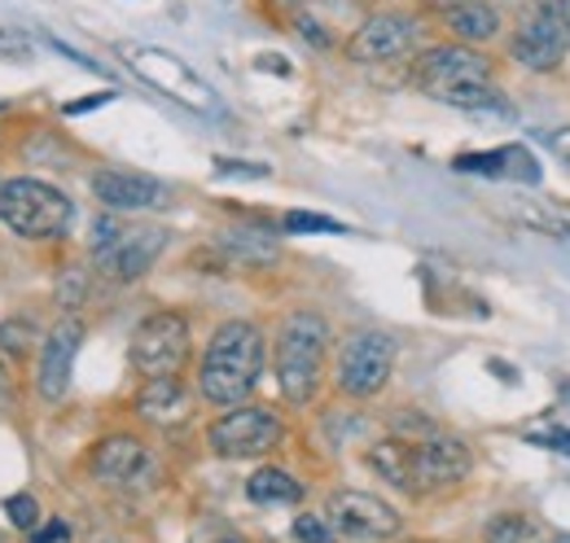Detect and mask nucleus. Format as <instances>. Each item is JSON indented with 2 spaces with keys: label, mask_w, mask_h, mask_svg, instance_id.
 Wrapping results in <instances>:
<instances>
[{
  "label": "nucleus",
  "mask_w": 570,
  "mask_h": 543,
  "mask_svg": "<svg viewBox=\"0 0 570 543\" xmlns=\"http://www.w3.org/2000/svg\"><path fill=\"white\" fill-rule=\"evenodd\" d=\"M259 373H264V334L250 320H228L207 342L198 391L207 404L237 407L250 399Z\"/></svg>",
  "instance_id": "1"
},
{
  "label": "nucleus",
  "mask_w": 570,
  "mask_h": 543,
  "mask_svg": "<svg viewBox=\"0 0 570 543\" xmlns=\"http://www.w3.org/2000/svg\"><path fill=\"white\" fill-rule=\"evenodd\" d=\"M417 83L426 88L434 101L443 106H456V110H470V115H483V110H497L504 106L497 88H492V62L465 45H439L417 58ZM504 115V110H497ZM509 119V115H504Z\"/></svg>",
  "instance_id": "2"
},
{
  "label": "nucleus",
  "mask_w": 570,
  "mask_h": 543,
  "mask_svg": "<svg viewBox=\"0 0 570 543\" xmlns=\"http://www.w3.org/2000/svg\"><path fill=\"white\" fill-rule=\"evenodd\" d=\"M325 351H330V325L316 312L285 316L282 334H277V382H282L285 404L303 407L316 399Z\"/></svg>",
  "instance_id": "3"
},
{
  "label": "nucleus",
  "mask_w": 570,
  "mask_h": 543,
  "mask_svg": "<svg viewBox=\"0 0 570 543\" xmlns=\"http://www.w3.org/2000/svg\"><path fill=\"white\" fill-rule=\"evenodd\" d=\"M167 233L154 224H119L115 215H101L92 224V264L101 276L128 285L154 268V259L163 255Z\"/></svg>",
  "instance_id": "4"
},
{
  "label": "nucleus",
  "mask_w": 570,
  "mask_h": 543,
  "mask_svg": "<svg viewBox=\"0 0 570 543\" xmlns=\"http://www.w3.org/2000/svg\"><path fill=\"white\" fill-rule=\"evenodd\" d=\"M0 224L18 237H62L71 228V198L45 180H4L0 185Z\"/></svg>",
  "instance_id": "5"
},
{
  "label": "nucleus",
  "mask_w": 570,
  "mask_h": 543,
  "mask_svg": "<svg viewBox=\"0 0 570 543\" xmlns=\"http://www.w3.org/2000/svg\"><path fill=\"white\" fill-rule=\"evenodd\" d=\"M119 58L137 70L149 88H158L163 97L180 101L185 110H198V115H215V110H219L212 83L189 67V62H180L176 53H167V49H149V45H119Z\"/></svg>",
  "instance_id": "6"
},
{
  "label": "nucleus",
  "mask_w": 570,
  "mask_h": 543,
  "mask_svg": "<svg viewBox=\"0 0 570 543\" xmlns=\"http://www.w3.org/2000/svg\"><path fill=\"white\" fill-rule=\"evenodd\" d=\"M567 49H570V31H567V22H562L558 0H531V4L522 9V18H518L513 40H509L513 62L544 75V70H553L567 58Z\"/></svg>",
  "instance_id": "7"
},
{
  "label": "nucleus",
  "mask_w": 570,
  "mask_h": 543,
  "mask_svg": "<svg viewBox=\"0 0 570 543\" xmlns=\"http://www.w3.org/2000/svg\"><path fill=\"white\" fill-rule=\"evenodd\" d=\"M395 368V338L382 329H360L338 351V391L352 399H373Z\"/></svg>",
  "instance_id": "8"
},
{
  "label": "nucleus",
  "mask_w": 570,
  "mask_h": 543,
  "mask_svg": "<svg viewBox=\"0 0 570 543\" xmlns=\"http://www.w3.org/2000/svg\"><path fill=\"white\" fill-rule=\"evenodd\" d=\"M207 443L224 461H250V456H264V452H273L282 443V421L268 407L237 404L228 407L219 421H212Z\"/></svg>",
  "instance_id": "9"
},
{
  "label": "nucleus",
  "mask_w": 570,
  "mask_h": 543,
  "mask_svg": "<svg viewBox=\"0 0 570 543\" xmlns=\"http://www.w3.org/2000/svg\"><path fill=\"white\" fill-rule=\"evenodd\" d=\"M128 351L141 377H171L189 359V320L176 312H154L137 325Z\"/></svg>",
  "instance_id": "10"
},
{
  "label": "nucleus",
  "mask_w": 570,
  "mask_h": 543,
  "mask_svg": "<svg viewBox=\"0 0 570 543\" xmlns=\"http://www.w3.org/2000/svg\"><path fill=\"white\" fill-rule=\"evenodd\" d=\"M325 517L334 526V535L343 540H356V543H382V540H395L400 535V513L368 495V491H334L330 504H325Z\"/></svg>",
  "instance_id": "11"
},
{
  "label": "nucleus",
  "mask_w": 570,
  "mask_h": 543,
  "mask_svg": "<svg viewBox=\"0 0 570 543\" xmlns=\"http://www.w3.org/2000/svg\"><path fill=\"white\" fill-rule=\"evenodd\" d=\"M470 470H474V456L452 434H426L422 443H413V491L417 495L456 486L470 477Z\"/></svg>",
  "instance_id": "12"
},
{
  "label": "nucleus",
  "mask_w": 570,
  "mask_h": 543,
  "mask_svg": "<svg viewBox=\"0 0 570 543\" xmlns=\"http://www.w3.org/2000/svg\"><path fill=\"white\" fill-rule=\"evenodd\" d=\"M79 346H83V325H79L75 316L58 320V325L49 329V338L40 342V368H36V391H40V399H49V404L67 399Z\"/></svg>",
  "instance_id": "13"
},
{
  "label": "nucleus",
  "mask_w": 570,
  "mask_h": 543,
  "mask_svg": "<svg viewBox=\"0 0 570 543\" xmlns=\"http://www.w3.org/2000/svg\"><path fill=\"white\" fill-rule=\"evenodd\" d=\"M413 40H417V22L409 13H373L352 31L347 58L352 62H391V58L409 53Z\"/></svg>",
  "instance_id": "14"
},
{
  "label": "nucleus",
  "mask_w": 570,
  "mask_h": 543,
  "mask_svg": "<svg viewBox=\"0 0 570 543\" xmlns=\"http://www.w3.org/2000/svg\"><path fill=\"white\" fill-rule=\"evenodd\" d=\"M88 470H92V477H101L110 486H128V482H137L149 470V452L132 434H110L88 452Z\"/></svg>",
  "instance_id": "15"
},
{
  "label": "nucleus",
  "mask_w": 570,
  "mask_h": 543,
  "mask_svg": "<svg viewBox=\"0 0 570 543\" xmlns=\"http://www.w3.org/2000/svg\"><path fill=\"white\" fill-rule=\"evenodd\" d=\"M137 416L149 425H163V430H176L194 416V395L189 386L171 373V377H149L137 395Z\"/></svg>",
  "instance_id": "16"
},
{
  "label": "nucleus",
  "mask_w": 570,
  "mask_h": 543,
  "mask_svg": "<svg viewBox=\"0 0 570 543\" xmlns=\"http://www.w3.org/2000/svg\"><path fill=\"white\" fill-rule=\"evenodd\" d=\"M92 194L110 210H145V206H154L163 198V185L141 176V171H97L92 176Z\"/></svg>",
  "instance_id": "17"
},
{
  "label": "nucleus",
  "mask_w": 570,
  "mask_h": 543,
  "mask_svg": "<svg viewBox=\"0 0 570 543\" xmlns=\"http://www.w3.org/2000/svg\"><path fill=\"white\" fill-rule=\"evenodd\" d=\"M368 465L377 470L382 482H391V486H400V491H413V443L382 438V443H373Z\"/></svg>",
  "instance_id": "18"
},
{
  "label": "nucleus",
  "mask_w": 570,
  "mask_h": 543,
  "mask_svg": "<svg viewBox=\"0 0 570 543\" xmlns=\"http://www.w3.org/2000/svg\"><path fill=\"white\" fill-rule=\"evenodd\" d=\"M443 18H448V27H452L461 40H470V45L492 40L500 31V13L488 0H465V4H456L452 13H443Z\"/></svg>",
  "instance_id": "19"
},
{
  "label": "nucleus",
  "mask_w": 570,
  "mask_h": 543,
  "mask_svg": "<svg viewBox=\"0 0 570 543\" xmlns=\"http://www.w3.org/2000/svg\"><path fill=\"white\" fill-rule=\"evenodd\" d=\"M246 495H250L255 504H264V509H277V504H298V500H303V486H298V477H289L285 470L264 465V470L250 474Z\"/></svg>",
  "instance_id": "20"
},
{
  "label": "nucleus",
  "mask_w": 570,
  "mask_h": 543,
  "mask_svg": "<svg viewBox=\"0 0 570 543\" xmlns=\"http://www.w3.org/2000/svg\"><path fill=\"white\" fill-rule=\"evenodd\" d=\"M500 162H504L500 180H522V185H540V162L531 158V149H527V145H504V149H500Z\"/></svg>",
  "instance_id": "21"
},
{
  "label": "nucleus",
  "mask_w": 570,
  "mask_h": 543,
  "mask_svg": "<svg viewBox=\"0 0 570 543\" xmlns=\"http://www.w3.org/2000/svg\"><path fill=\"white\" fill-rule=\"evenodd\" d=\"M531 535H535V526L518 513H500L483 526V543H527Z\"/></svg>",
  "instance_id": "22"
},
{
  "label": "nucleus",
  "mask_w": 570,
  "mask_h": 543,
  "mask_svg": "<svg viewBox=\"0 0 570 543\" xmlns=\"http://www.w3.org/2000/svg\"><path fill=\"white\" fill-rule=\"evenodd\" d=\"M285 233H343V224L330 215H316V210H289Z\"/></svg>",
  "instance_id": "23"
},
{
  "label": "nucleus",
  "mask_w": 570,
  "mask_h": 543,
  "mask_svg": "<svg viewBox=\"0 0 570 543\" xmlns=\"http://www.w3.org/2000/svg\"><path fill=\"white\" fill-rule=\"evenodd\" d=\"M4 513H9V522H13L18 531H36V526H40V504H36L31 495H9V500H4Z\"/></svg>",
  "instance_id": "24"
},
{
  "label": "nucleus",
  "mask_w": 570,
  "mask_h": 543,
  "mask_svg": "<svg viewBox=\"0 0 570 543\" xmlns=\"http://www.w3.org/2000/svg\"><path fill=\"white\" fill-rule=\"evenodd\" d=\"M527 438H531V443H540V447H549V452H558V456H570V430L567 425H535V430H527Z\"/></svg>",
  "instance_id": "25"
},
{
  "label": "nucleus",
  "mask_w": 570,
  "mask_h": 543,
  "mask_svg": "<svg viewBox=\"0 0 570 543\" xmlns=\"http://www.w3.org/2000/svg\"><path fill=\"white\" fill-rule=\"evenodd\" d=\"M294 540L298 543H334V526L330 522H321V517H312V513H303L298 522H294Z\"/></svg>",
  "instance_id": "26"
},
{
  "label": "nucleus",
  "mask_w": 570,
  "mask_h": 543,
  "mask_svg": "<svg viewBox=\"0 0 570 543\" xmlns=\"http://www.w3.org/2000/svg\"><path fill=\"white\" fill-rule=\"evenodd\" d=\"M0 58H9V62H27V58H31V45H27V36H18V31L0 27Z\"/></svg>",
  "instance_id": "27"
},
{
  "label": "nucleus",
  "mask_w": 570,
  "mask_h": 543,
  "mask_svg": "<svg viewBox=\"0 0 570 543\" xmlns=\"http://www.w3.org/2000/svg\"><path fill=\"white\" fill-rule=\"evenodd\" d=\"M0 346L9 351V355H27V346H31V329L27 325H0Z\"/></svg>",
  "instance_id": "28"
},
{
  "label": "nucleus",
  "mask_w": 570,
  "mask_h": 543,
  "mask_svg": "<svg viewBox=\"0 0 570 543\" xmlns=\"http://www.w3.org/2000/svg\"><path fill=\"white\" fill-rule=\"evenodd\" d=\"M189 543H246V540H242L233 526H224V522H203L198 535H194Z\"/></svg>",
  "instance_id": "29"
},
{
  "label": "nucleus",
  "mask_w": 570,
  "mask_h": 543,
  "mask_svg": "<svg viewBox=\"0 0 570 543\" xmlns=\"http://www.w3.org/2000/svg\"><path fill=\"white\" fill-rule=\"evenodd\" d=\"M67 540H71V526L62 517H53L49 526H36L31 531V543H67Z\"/></svg>",
  "instance_id": "30"
},
{
  "label": "nucleus",
  "mask_w": 570,
  "mask_h": 543,
  "mask_svg": "<svg viewBox=\"0 0 570 543\" xmlns=\"http://www.w3.org/2000/svg\"><path fill=\"white\" fill-rule=\"evenodd\" d=\"M215 167H219V171H228V176H242V180H259V176H268V167H255V162H233V158H215Z\"/></svg>",
  "instance_id": "31"
},
{
  "label": "nucleus",
  "mask_w": 570,
  "mask_h": 543,
  "mask_svg": "<svg viewBox=\"0 0 570 543\" xmlns=\"http://www.w3.org/2000/svg\"><path fill=\"white\" fill-rule=\"evenodd\" d=\"M549 149L562 158V167L570 171V128H558V132H549Z\"/></svg>",
  "instance_id": "32"
},
{
  "label": "nucleus",
  "mask_w": 570,
  "mask_h": 543,
  "mask_svg": "<svg viewBox=\"0 0 570 543\" xmlns=\"http://www.w3.org/2000/svg\"><path fill=\"white\" fill-rule=\"evenodd\" d=\"M106 101H115V92H97V97H79L67 106V115H88V110H97V106H106Z\"/></svg>",
  "instance_id": "33"
},
{
  "label": "nucleus",
  "mask_w": 570,
  "mask_h": 543,
  "mask_svg": "<svg viewBox=\"0 0 570 543\" xmlns=\"http://www.w3.org/2000/svg\"><path fill=\"white\" fill-rule=\"evenodd\" d=\"M255 67H268L273 75H289V62H285V58H273V53H264Z\"/></svg>",
  "instance_id": "34"
},
{
  "label": "nucleus",
  "mask_w": 570,
  "mask_h": 543,
  "mask_svg": "<svg viewBox=\"0 0 570 543\" xmlns=\"http://www.w3.org/2000/svg\"><path fill=\"white\" fill-rule=\"evenodd\" d=\"M426 9H439V13H452L456 4H465V0H422Z\"/></svg>",
  "instance_id": "35"
},
{
  "label": "nucleus",
  "mask_w": 570,
  "mask_h": 543,
  "mask_svg": "<svg viewBox=\"0 0 570 543\" xmlns=\"http://www.w3.org/2000/svg\"><path fill=\"white\" fill-rule=\"evenodd\" d=\"M9 404V373H4V364H0V412Z\"/></svg>",
  "instance_id": "36"
},
{
  "label": "nucleus",
  "mask_w": 570,
  "mask_h": 543,
  "mask_svg": "<svg viewBox=\"0 0 570 543\" xmlns=\"http://www.w3.org/2000/svg\"><path fill=\"white\" fill-rule=\"evenodd\" d=\"M285 9H294V13H298V9H307V4H312V0H282Z\"/></svg>",
  "instance_id": "37"
},
{
  "label": "nucleus",
  "mask_w": 570,
  "mask_h": 543,
  "mask_svg": "<svg viewBox=\"0 0 570 543\" xmlns=\"http://www.w3.org/2000/svg\"><path fill=\"white\" fill-rule=\"evenodd\" d=\"M558 9H562V22H567V31H570V0H558Z\"/></svg>",
  "instance_id": "38"
},
{
  "label": "nucleus",
  "mask_w": 570,
  "mask_h": 543,
  "mask_svg": "<svg viewBox=\"0 0 570 543\" xmlns=\"http://www.w3.org/2000/svg\"><path fill=\"white\" fill-rule=\"evenodd\" d=\"M553 543H570V535H558V540H553Z\"/></svg>",
  "instance_id": "39"
},
{
  "label": "nucleus",
  "mask_w": 570,
  "mask_h": 543,
  "mask_svg": "<svg viewBox=\"0 0 570 543\" xmlns=\"http://www.w3.org/2000/svg\"><path fill=\"white\" fill-rule=\"evenodd\" d=\"M0 110H4V101H0Z\"/></svg>",
  "instance_id": "40"
}]
</instances>
